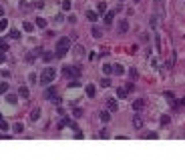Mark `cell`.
<instances>
[{
    "instance_id": "1",
    "label": "cell",
    "mask_w": 185,
    "mask_h": 160,
    "mask_svg": "<svg viewBox=\"0 0 185 160\" xmlns=\"http://www.w3.org/2000/svg\"><path fill=\"white\" fill-rule=\"evenodd\" d=\"M69 50H71V38H66V36L58 38V42H56V50H54V56H56V58H62Z\"/></svg>"
},
{
    "instance_id": "2",
    "label": "cell",
    "mask_w": 185,
    "mask_h": 160,
    "mask_svg": "<svg viewBox=\"0 0 185 160\" xmlns=\"http://www.w3.org/2000/svg\"><path fill=\"white\" fill-rule=\"evenodd\" d=\"M54 76H56V70H54V68H52V66H46L45 70H42V72H40V84H48V82H52V80H54Z\"/></svg>"
},
{
    "instance_id": "3",
    "label": "cell",
    "mask_w": 185,
    "mask_h": 160,
    "mask_svg": "<svg viewBox=\"0 0 185 160\" xmlns=\"http://www.w3.org/2000/svg\"><path fill=\"white\" fill-rule=\"evenodd\" d=\"M56 96H58V90H56V86H50V88H46L45 98H48V100H54Z\"/></svg>"
},
{
    "instance_id": "4",
    "label": "cell",
    "mask_w": 185,
    "mask_h": 160,
    "mask_svg": "<svg viewBox=\"0 0 185 160\" xmlns=\"http://www.w3.org/2000/svg\"><path fill=\"white\" fill-rule=\"evenodd\" d=\"M62 72H64V76H79V72H81V70H79V68H71V66H64V70H62Z\"/></svg>"
},
{
    "instance_id": "5",
    "label": "cell",
    "mask_w": 185,
    "mask_h": 160,
    "mask_svg": "<svg viewBox=\"0 0 185 160\" xmlns=\"http://www.w3.org/2000/svg\"><path fill=\"white\" fill-rule=\"evenodd\" d=\"M107 108H109L111 112H115V110L119 108V104H117V100H115V98H109V100H107Z\"/></svg>"
},
{
    "instance_id": "6",
    "label": "cell",
    "mask_w": 185,
    "mask_h": 160,
    "mask_svg": "<svg viewBox=\"0 0 185 160\" xmlns=\"http://www.w3.org/2000/svg\"><path fill=\"white\" fill-rule=\"evenodd\" d=\"M127 30H129V22H127V20H121V24H119V32L125 34Z\"/></svg>"
},
{
    "instance_id": "7",
    "label": "cell",
    "mask_w": 185,
    "mask_h": 160,
    "mask_svg": "<svg viewBox=\"0 0 185 160\" xmlns=\"http://www.w3.org/2000/svg\"><path fill=\"white\" fill-rule=\"evenodd\" d=\"M143 106H145V102L139 98V100H135L133 102V108H135V112H139V110H143Z\"/></svg>"
},
{
    "instance_id": "8",
    "label": "cell",
    "mask_w": 185,
    "mask_h": 160,
    "mask_svg": "<svg viewBox=\"0 0 185 160\" xmlns=\"http://www.w3.org/2000/svg\"><path fill=\"white\" fill-rule=\"evenodd\" d=\"M4 100H6L8 104H16V102H18V98H16L14 94H6V96H4Z\"/></svg>"
},
{
    "instance_id": "9",
    "label": "cell",
    "mask_w": 185,
    "mask_h": 160,
    "mask_svg": "<svg viewBox=\"0 0 185 160\" xmlns=\"http://www.w3.org/2000/svg\"><path fill=\"white\" fill-rule=\"evenodd\" d=\"M113 72H115V74H125V68H123L121 64H113Z\"/></svg>"
},
{
    "instance_id": "10",
    "label": "cell",
    "mask_w": 185,
    "mask_h": 160,
    "mask_svg": "<svg viewBox=\"0 0 185 160\" xmlns=\"http://www.w3.org/2000/svg\"><path fill=\"white\" fill-rule=\"evenodd\" d=\"M113 18H115V14H113V12H107L103 20H105V24H111V22H113Z\"/></svg>"
},
{
    "instance_id": "11",
    "label": "cell",
    "mask_w": 185,
    "mask_h": 160,
    "mask_svg": "<svg viewBox=\"0 0 185 160\" xmlns=\"http://www.w3.org/2000/svg\"><path fill=\"white\" fill-rule=\"evenodd\" d=\"M133 126H135V128H143V120H141V116H135V118H133Z\"/></svg>"
},
{
    "instance_id": "12",
    "label": "cell",
    "mask_w": 185,
    "mask_h": 160,
    "mask_svg": "<svg viewBox=\"0 0 185 160\" xmlns=\"http://www.w3.org/2000/svg\"><path fill=\"white\" fill-rule=\"evenodd\" d=\"M40 114H42V112H40V108H34V110H32V114H30V120H38Z\"/></svg>"
},
{
    "instance_id": "13",
    "label": "cell",
    "mask_w": 185,
    "mask_h": 160,
    "mask_svg": "<svg viewBox=\"0 0 185 160\" xmlns=\"http://www.w3.org/2000/svg\"><path fill=\"white\" fill-rule=\"evenodd\" d=\"M87 18H89L91 22H95V20H97V12H95V10H87Z\"/></svg>"
},
{
    "instance_id": "14",
    "label": "cell",
    "mask_w": 185,
    "mask_h": 160,
    "mask_svg": "<svg viewBox=\"0 0 185 160\" xmlns=\"http://www.w3.org/2000/svg\"><path fill=\"white\" fill-rule=\"evenodd\" d=\"M103 74H113V64H105L103 66Z\"/></svg>"
},
{
    "instance_id": "15",
    "label": "cell",
    "mask_w": 185,
    "mask_h": 160,
    "mask_svg": "<svg viewBox=\"0 0 185 160\" xmlns=\"http://www.w3.org/2000/svg\"><path fill=\"white\" fill-rule=\"evenodd\" d=\"M18 94H20L22 98H28V96H30V92H28V88H24V86H22V88L18 90Z\"/></svg>"
},
{
    "instance_id": "16",
    "label": "cell",
    "mask_w": 185,
    "mask_h": 160,
    "mask_svg": "<svg viewBox=\"0 0 185 160\" xmlns=\"http://www.w3.org/2000/svg\"><path fill=\"white\" fill-rule=\"evenodd\" d=\"M117 96H119V98L123 100V98L127 96V88H119V90H117Z\"/></svg>"
},
{
    "instance_id": "17",
    "label": "cell",
    "mask_w": 185,
    "mask_h": 160,
    "mask_svg": "<svg viewBox=\"0 0 185 160\" xmlns=\"http://www.w3.org/2000/svg\"><path fill=\"white\" fill-rule=\"evenodd\" d=\"M36 26L38 28H46V20L45 18H36Z\"/></svg>"
},
{
    "instance_id": "18",
    "label": "cell",
    "mask_w": 185,
    "mask_h": 160,
    "mask_svg": "<svg viewBox=\"0 0 185 160\" xmlns=\"http://www.w3.org/2000/svg\"><path fill=\"white\" fill-rule=\"evenodd\" d=\"M109 118H111V114H109L107 110H103V112H101V120H103V122H109Z\"/></svg>"
},
{
    "instance_id": "19",
    "label": "cell",
    "mask_w": 185,
    "mask_h": 160,
    "mask_svg": "<svg viewBox=\"0 0 185 160\" xmlns=\"http://www.w3.org/2000/svg\"><path fill=\"white\" fill-rule=\"evenodd\" d=\"M92 36H95V38H101V36H103L101 28H97V26H95V28H92Z\"/></svg>"
},
{
    "instance_id": "20",
    "label": "cell",
    "mask_w": 185,
    "mask_h": 160,
    "mask_svg": "<svg viewBox=\"0 0 185 160\" xmlns=\"http://www.w3.org/2000/svg\"><path fill=\"white\" fill-rule=\"evenodd\" d=\"M14 132H16V134H20V132H24V126H22L20 122H18V124H14Z\"/></svg>"
},
{
    "instance_id": "21",
    "label": "cell",
    "mask_w": 185,
    "mask_h": 160,
    "mask_svg": "<svg viewBox=\"0 0 185 160\" xmlns=\"http://www.w3.org/2000/svg\"><path fill=\"white\" fill-rule=\"evenodd\" d=\"M87 96H95V86H92V84H89V86H87Z\"/></svg>"
},
{
    "instance_id": "22",
    "label": "cell",
    "mask_w": 185,
    "mask_h": 160,
    "mask_svg": "<svg viewBox=\"0 0 185 160\" xmlns=\"http://www.w3.org/2000/svg\"><path fill=\"white\" fill-rule=\"evenodd\" d=\"M165 98L171 102V104H175V98H173V92H165Z\"/></svg>"
},
{
    "instance_id": "23",
    "label": "cell",
    "mask_w": 185,
    "mask_h": 160,
    "mask_svg": "<svg viewBox=\"0 0 185 160\" xmlns=\"http://www.w3.org/2000/svg\"><path fill=\"white\" fill-rule=\"evenodd\" d=\"M0 130H8V122L4 118H0Z\"/></svg>"
},
{
    "instance_id": "24",
    "label": "cell",
    "mask_w": 185,
    "mask_h": 160,
    "mask_svg": "<svg viewBox=\"0 0 185 160\" xmlns=\"http://www.w3.org/2000/svg\"><path fill=\"white\" fill-rule=\"evenodd\" d=\"M101 86H103V88H109V86H111V80H109V78H103V80H101Z\"/></svg>"
},
{
    "instance_id": "25",
    "label": "cell",
    "mask_w": 185,
    "mask_h": 160,
    "mask_svg": "<svg viewBox=\"0 0 185 160\" xmlns=\"http://www.w3.org/2000/svg\"><path fill=\"white\" fill-rule=\"evenodd\" d=\"M10 38H20V32H18V30H10Z\"/></svg>"
},
{
    "instance_id": "26",
    "label": "cell",
    "mask_w": 185,
    "mask_h": 160,
    "mask_svg": "<svg viewBox=\"0 0 185 160\" xmlns=\"http://www.w3.org/2000/svg\"><path fill=\"white\" fill-rule=\"evenodd\" d=\"M52 56H54L52 52H45V54H42V58H45L46 62H48V60H52Z\"/></svg>"
},
{
    "instance_id": "27",
    "label": "cell",
    "mask_w": 185,
    "mask_h": 160,
    "mask_svg": "<svg viewBox=\"0 0 185 160\" xmlns=\"http://www.w3.org/2000/svg\"><path fill=\"white\" fill-rule=\"evenodd\" d=\"M62 10H71V0H64L62 2Z\"/></svg>"
},
{
    "instance_id": "28",
    "label": "cell",
    "mask_w": 185,
    "mask_h": 160,
    "mask_svg": "<svg viewBox=\"0 0 185 160\" xmlns=\"http://www.w3.org/2000/svg\"><path fill=\"white\" fill-rule=\"evenodd\" d=\"M6 26H8V22H6V18H2V20H0V30H6Z\"/></svg>"
},
{
    "instance_id": "29",
    "label": "cell",
    "mask_w": 185,
    "mask_h": 160,
    "mask_svg": "<svg viewBox=\"0 0 185 160\" xmlns=\"http://www.w3.org/2000/svg\"><path fill=\"white\" fill-rule=\"evenodd\" d=\"M6 88H8V82H0V94L6 92Z\"/></svg>"
},
{
    "instance_id": "30",
    "label": "cell",
    "mask_w": 185,
    "mask_h": 160,
    "mask_svg": "<svg viewBox=\"0 0 185 160\" xmlns=\"http://www.w3.org/2000/svg\"><path fill=\"white\" fill-rule=\"evenodd\" d=\"M0 50H2V52H8V46H6L4 40H0Z\"/></svg>"
},
{
    "instance_id": "31",
    "label": "cell",
    "mask_w": 185,
    "mask_h": 160,
    "mask_svg": "<svg viewBox=\"0 0 185 160\" xmlns=\"http://www.w3.org/2000/svg\"><path fill=\"white\" fill-rule=\"evenodd\" d=\"M107 10V4L105 2H99V12H105Z\"/></svg>"
},
{
    "instance_id": "32",
    "label": "cell",
    "mask_w": 185,
    "mask_h": 160,
    "mask_svg": "<svg viewBox=\"0 0 185 160\" xmlns=\"http://www.w3.org/2000/svg\"><path fill=\"white\" fill-rule=\"evenodd\" d=\"M22 26H24V30H26V32H30V30H32V24H30V22H24Z\"/></svg>"
},
{
    "instance_id": "33",
    "label": "cell",
    "mask_w": 185,
    "mask_h": 160,
    "mask_svg": "<svg viewBox=\"0 0 185 160\" xmlns=\"http://www.w3.org/2000/svg\"><path fill=\"white\" fill-rule=\"evenodd\" d=\"M79 84H81V82H79V80H71V82H69V88H73V86H75V88H77V86H79Z\"/></svg>"
},
{
    "instance_id": "34",
    "label": "cell",
    "mask_w": 185,
    "mask_h": 160,
    "mask_svg": "<svg viewBox=\"0 0 185 160\" xmlns=\"http://www.w3.org/2000/svg\"><path fill=\"white\" fill-rule=\"evenodd\" d=\"M133 90H135V84L129 82V84H127V92H133Z\"/></svg>"
},
{
    "instance_id": "35",
    "label": "cell",
    "mask_w": 185,
    "mask_h": 160,
    "mask_svg": "<svg viewBox=\"0 0 185 160\" xmlns=\"http://www.w3.org/2000/svg\"><path fill=\"white\" fill-rule=\"evenodd\" d=\"M6 62V52H0V64Z\"/></svg>"
},
{
    "instance_id": "36",
    "label": "cell",
    "mask_w": 185,
    "mask_h": 160,
    "mask_svg": "<svg viewBox=\"0 0 185 160\" xmlns=\"http://www.w3.org/2000/svg\"><path fill=\"white\" fill-rule=\"evenodd\" d=\"M167 122H169V116H167V114H165V116H161V124H163V126H165Z\"/></svg>"
},
{
    "instance_id": "37",
    "label": "cell",
    "mask_w": 185,
    "mask_h": 160,
    "mask_svg": "<svg viewBox=\"0 0 185 160\" xmlns=\"http://www.w3.org/2000/svg\"><path fill=\"white\" fill-rule=\"evenodd\" d=\"M75 52H77V56H81V54H83V46H77Z\"/></svg>"
},
{
    "instance_id": "38",
    "label": "cell",
    "mask_w": 185,
    "mask_h": 160,
    "mask_svg": "<svg viewBox=\"0 0 185 160\" xmlns=\"http://www.w3.org/2000/svg\"><path fill=\"white\" fill-rule=\"evenodd\" d=\"M69 22H71V24H75V22H77V18H75V14H71V16H69Z\"/></svg>"
},
{
    "instance_id": "39",
    "label": "cell",
    "mask_w": 185,
    "mask_h": 160,
    "mask_svg": "<svg viewBox=\"0 0 185 160\" xmlns=\"http://www.w3.org/2000/svg\"><path fill=\"white\" fill-rule=\"evenodd\" d=\"M73 114H75V116H83V110H81V108H77V110H75Z\"/></svg>"
},
{
    "instance_id": "40",
    "label": "cell",
    "mask_w": 185,
    "mask_h": 160,
    "mask_svg": "<svg viewBox=\"0 0 185 160\" xmlns=\"http://www.w3.org/2000/svg\"><path fill=\"white\" fill-rule=\"evenodd\" d=\"M179 104H181V106H185V96L181 98V102H179Z\"/></svg>"
},
{
    "instance_id": "41",
    "label": "cell",
    "mask_w": 185,
    "mask_h": 160,
    "mask_svg": "<svg viewBox=\"0 0 185 160\" xmlns=\"http://www.w3.org/2000/svg\"><path fill=\"white\" fill-rule=\"evenodd\" d=\"M2 14H4V8H2V6H0V16H2Z\"/></svg>"
},
{
    "instance_id": "42",
    "label": "cell",
    "mask_w": 185,
    "mask_h": 160,
    "mask_svg": "<svg viewBox=\"0 0 185 160\" xmlns=\"http://www.w3.org/2000/svg\"><path fill=\"white\" fill-rule=\"evenodd\" d=\"M119 2H123V0H119Z\"/></svg>"
},
{
    "instance_id": "43",
    "label": "cell",
    "mask_w": 185,
    "mask_h": 160,
    "mask_svg": "<svg viewBox=\"0 0 185 160\" xmlns=\"http://www.w3.org/2000/svg\"><path fill=\"white\" fill-rule=\"evenodd\" d=\"M135 2H139V0H135Z\"/></svg>"
}]
</instances>
